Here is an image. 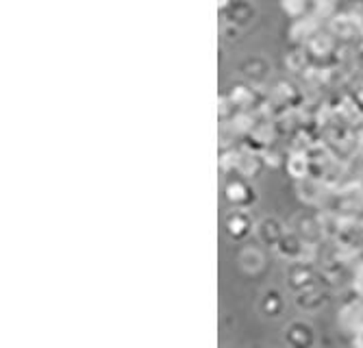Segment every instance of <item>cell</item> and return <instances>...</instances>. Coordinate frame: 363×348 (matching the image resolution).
Returning <instances> with one entry per match:
<instances>
[{"label": "cell", "mask_w": 363, "mask_h": 348, "mask_svg": "<svg viewBox=\"0 0 363 348\" xmlns=\"http://www.w3.org/2000/svg\"><path fill=\"white\" fill-rule=\"evenodd\" d=\"M226 16H228L230 24H246L255 16V7L248 3V0H233V5H230Z\"/></svg>", "instance_id": "4fadbf2b"}, {"label": "cell", "mask_w": 363, "mask_h": 348, "mask_svg": "<svg viewBox=\"0 0 363 348\" xmlns=\"http://www.w3.org/2000/svg\"><path fill=\"white\" fill-rule=\"evenodd\" d=\"M285 281H287V288L294 292V296L320 286V283H318V270L313 268L311 262H294V264H289V268L285 272Z\"/></svg>", "instance_id": "7a4b0ae2"}, {"label": "cell", "mask_w": 363, "mask_h": 348, "mask_svg": "<svg viewBox=\"0 0 363 348\" xmlns=\"http://www.w3.org/2000/svg\"><path fill=\"white\" fill-rule=\"evenodd\" d=\"M354 292L363 296V266H359V270L354 272Z\"/></svg>", "instance_id": "e0dca14e"}, {"label": "cell", "mask_w": 363, "mask_h": 348, "mask_svg": "<svg viewBox=\"0 0 363 348\" xmlns=\"http://www.w3.org/2000/svg\"><path fill=\"white\" fill-rule=\"evenodd\" d=\"M305 248H307V242L301 233L287 231L281 244L277 246V252L283 259L294 264V262H305Z\"/></svg>", "instance_id": "8992f818"}, {"label": "cell", "mask_w": 363, "mask_h": 348, "mask_svg": "<svg viewBox=\"0 0 363 348\" xmlns=\"http://www.w3.org/2000/svg\"><path fill=\"white\" fill-rule=\"evenodd\" d=\"M268 70H270V66L261 57H252L242 66V72L252 81H263L268 77Z\"/></svg>", "instance_id": "5bb4252c"}, {"label": "cell", "mask_w": 363, "mask_h": 348, "mask_svg": "<svg viewBox=\"0 0 363 348\" xmlns=\"http://www.w3.org/2000/svg\"><path fill=\"white\" fill-rule=\"evenodd\" d=\"M328 303V292L322 290V286H315L307 292H301L296 294V307L305 313H313V311H320L324 305Z\"/></svg>", "instance_id": "52a82bcc"}, {"label": "cell", "mask_w": 363, "mask_h": 348, "mask_svg": "<svg viewBox=\"0 0 363 348\" xmlns=\"http://www.w3.org/2000/svg\"><path fill=\"white\" fill-rule=\"evenodd\" d=\"M337 9V0H311V16L326 18Z\"/></svg>", "instance_id": "2e32d148"}, {"label": "cell", "mask_w": 363, "mask_h": 348, "mask_svg": "<svg viewBox=\"0 0 363 348\" xmlns=\"http://www.w3.org/2000/svg\"><path fill=\"white\" fill-rule=\"evenodd\" d=\"M224 196H226L230 207H233V209H244V211H250L257 205V201H259V194H257L252 181L242 179V176L228 179L224 183Z\"/></svg>", "instance_id": "6da1fadb"}, {"label": "cell", "mask_w": 363, "mask_h": 348, "mask_svg": "<svg viewBox=\"0 0 363 348\" xmlns=\"http://www.w3.org/2000/svg\"><path fill=\"white\" fill-rule=\"evenodd\" d=\"M238 172L242 179H257L261 172H263V162H261V157L255 155V152H242L240 155V159H238Z\"/></svg>", "instance_id": "9c48e42d"}, {"label": "cell", "mask_w": 363, "mask_h": 348, "mask_svg": "<svg viewBox=\"0 0 363 348\" xmlns=\"http://www.w3.org/2000/svg\"><path fill=\"white\" fill-rule=\"evenodd\" d=\"M287 172L294 176V179H305L307 172H309V159L305 152H294L287 162Z\"/></svg>", "instance_id": "9a60e30c"}, {"label": "cell", "mask_w": 363, "mask_h": 348, "mask_svg": "<svg viewBox=\"0 0 363 348\" xmlns=\"http://www.w3.org/2000/svg\"><path fill=\"white\" fill-rule=\"evenodd\" d=\"M335 48V40L331 38V33H322V30H315L311 35V40L307 42V50L313 57H324V55H331Z\"/></svg>", "instance_id": "30bf717a"}, {"label": "cell", "mask_w": 363, "mask_h": 348, "mask_svg": "<svg viewBox=\"0 0 363 348\" xmlns=\"http://www.w3.org/2000/svg\"><path fill=\"white\" fill-rule=\"evenodd\" d=\"M259 309L266 318H281L283 311H285V298L279 290H268L263 292L261 301H259Z\"/></svg>", "instance_id": "ba28073f"}, {"label": "cell", "mask_w": 363, "mask_h": 348, "mask_svg": "<svg viewBox=\"0 0 363 348\" xmlns=\"http://www.w3.org/2000/svg\"><path fill=\"white\" fill-rule=\"evenodd\" d=\"M285 344L287 348H313L315 329L307 320H291L285 327Z\"/></svg>", "instance_id": "277c9868"}, {"label": "cell", "mask_w": 363, "mask_h": 348, "mask_svg": "<svg viewBox=\"0 0 363 348\" xmlns=\"http://www.w3.org/2000/svg\"><path fill=\"white\" fill-rule=\"evenodd\" d=\"M255 223L250 218V211L244 209H230L224 218V231L233 242H244L246 237H250V233L255 231Z\"/></svg>", "instance_id": "3957f363"}, {"label": "cell", "mask_w": 363, "mask_h": 348, "mask_svg": "<svg viewBox=\"0 0 363 348\" xmlns=\"http://www.w3.org/2000/svg\"><path fill=\"white\" fill-rule=\"evenodd\" d=\"M230 5H233V0H218V9H220L222 13H226V11L230 9Z\"/></svg>", "instance_id": "ac0fdd59"}, {"label": "cell", "mask_w": 363, "mask_h": 348, "mask_svg": "<svg viewBox=\"0 0 363 348\" xmlns=\"http://www.w3.org/2000/svg\"><path fill=\"white\" fill-rule=\"evenodd\" d=\"M255 233H257V240L263 244V246H268V248H277L279 244H281V240L285 237V227H283V223L279 218H263L261 223L257 225V229H255Z\"/></svg>", "instance_id": "5b68a950"}, {"label": "cell", "mask_w": 363, "mask_h": 348, "mask_svg": "<svg viewBox=\"0 0 363 348\" xmlns=\"http://www.w3.org/2000/svg\"><path fill=\"white\" fill-rule=\"evenodd\" d=\"M281 11L291 22L311 16V0H281Z\"/></svg>", "instance_id": "7c38bea8"}, {"label": "cell", "mask_w": 363, "mask_h": 348, "mask_svg": "<svg viewBox=\"0 0 363 348\" xmlns=\"http://www.w3.org/2000/svg\"><path fill=\"white\" fill-rule=\"evenodd\" d=\"M240 266H242L246 272L257 274V272L263 270V266H266V257H263V252H261L259 248L248 246V248H244V250L240 252Z\"/></svg>", "instance_id": "8fae6325"}]
</instances>
